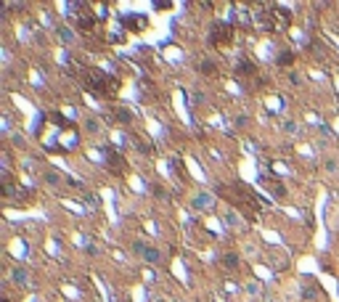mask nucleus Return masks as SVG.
<instances>
[{"label":"nucleus","instance_id":"nucleus-6","mask_svg":"<svg viewBox=\"0 0 339 302\" xmlns=\"http://www.w3.org/2000/svg\"><path fill=\"white\" fill-rule=\"evenodd\" d=\"M11 281H14L19 289L29 284V271L21 268V265H16V268H11Z\"/></svg>","mask_w":339,"mask_h":302},{"label":"nucleus","instance_id":"nucleus-4","mask_svg":"<svg viewBox=\"0 0 339 302\" xmlns=\"http://www.w3.org/2000/svg\"><path fill=\"white\" fill-rule=\"evenodd\" d=\"M212 202H215V199H212V194L202 191V194H196L194 199H191V207H194L196 212H207L209 207H212Z\"/></svg>","mask_w":339,"mask_h":302},{"label":"nucleus","instance_id":"nucleus-20","mask_svg":"<svg viewBox=\"0 0 339 302\" xmlns=\"http://www.w3.org/2000/svg\"><path fill=\"white\" fill-rule=\"evenodd\" d=\"M247 292L249 294H260V284H247Z\"/></svg>","mask_w":339,"mask_h":302},{"label":"nucleus","instance_id":"nucleus-12","mask_svg":"<svg viewBox=\"0 0 339 302\" xmlns=\"http://www.w3.org/2000/svg\"><path fill=\"white\" fill-rule=\"evenodd\" d=\"M223 265H225L228 271H236L239 268V254L236 252H225L223 254Z\"/></svg>","mask_w":339,"mask_h":302},{"label":"nucleus","instance_id":"nucleus-15","mask_svg":"<svg viewBox=\"0 0 339 302\" xmlns=\"http://www.w3.org/2000/svg\"><path fill=\"white\" fill-rule=\"evenodd\" d=\"M278 64H281V66H289L291 61H294V53H291V51H281V53H278V59H276Z\"/></svg>","mask_w":339,"mask_h":302},{"label":"nucleus","instance_id":"nucleus-18","mask_svg":"<svg viewBox=\"0 0 339 302\" xmlns=\"http://www.w3.org/2000/svg\"><path fill=\"white\" fill-rule=\"evenodd\" d=\"M323 167H326V172H331V175H334V172H339V165H336L334 159H326V165H323Z\"/></svg>","mask_w":339,"mask_h":302},{"label":"nucleus","instance_id":"nucleus-13","mask_svg":"<svg viewBox=\"0 0 339 302\" xmlns=\"http://www.w3.org/2000/svg\"><path fill=\"white\" fill-rule=\"evenodd\" d=\"M85 130H88L90 135H96V133L101 130V125H98V120H96V117H85Z\"/></svg>","mask_w":339,"mask_h":302},{"label":"nucleus","instance_id":"nucleus-19","mask_svg":"<svg viewBox=\"0 0 339 302\" xmlns=\"http://www.w3.org/2000/svg\"><path fill=\"white\" fill-rule=\"evenodd\" d=\"M289 83H291V85H302V77L291 72V74H289Z\"/></svg>","mask_w":339,"mask_h":302},{"label":"nucleus","instance_id":"nucleus-14","mask_svg":"<svg viewBox=\"0 0 339 302\" xmlns=\"http://www.w3.org/2000/svg\"><path fill=\"white\" fill-rule=\"evenodd\" d=\"M202 72L217 77V64H215V61H209V59H204V61H202Z\"/></svg>","mask_w":339,"mask_h":302},{"label":"nucleus","instance_id":"nucleus-9","mask_svg":"<svg viewBox=\"0 0 339 302\" xmlns=\"http://www.w3.org/2000/svg\"><path fill=\"white\" fill-rule=\"evenodd\" d=\"M262 183H265V185H268V188H271L276 196H286V188L281 185V180H278V178H268V175H265V178H262Z\"/></svg>","mask_w":339,"mask_h":302},{"label":"nucleus","instance_id":"nucleus-11","mask_svg":"<svg viewBox=\"0 0 339 302\" xmlns=\"http://www.w3.org/2000/svg\"><path fill=\"white\" fill-rule=\"evenodd\" d=\"M114 117H117V122H122V125H130V122H133V114H130V109H125V106L114 109Z\"/></svg>","mask_w":339,"mask_h":302},{"label":"nucleus","instance_id":"nucleus-3","mask_svg":"<svg viewBox=\"0 0 339 302\" xmlns=\"http://www.w3.org/2000/svg\"><path fill=\"white\" fill-rule=\"evenodd\" d=\"M133 249L141 254V257L146 260V262H159L162 260V252L157 249V247H151V244H143V241H135L133 244Z\"/></svg>","mask_w":339,"mask_h":302},{"label":"nucleus","instance_id":"nucleus-5","mask_svg":"<svg viewBox=\"0 0 339 302\" xmlns=\"http://www.w3.org/2000/svg\"><path fill=\"white\" fill-rule=\"evenodd\" d=\"M106 151V162H109V170L111 172H117V175H120V172H125V165H122V157L117 154L114 148H103Z\"/></svg>","mask_w":339,"mask_h":302},{"label":"nucleus","instance_id":"nucleus-8","mask_svg":"<svg viewBox=\"0 0 339 302\" xmlns=\"http://www.w3.org/2000/svg\"><path fill=\"white\" fill-rule=\"evenodd\" d=\"M43 183L51 185V188H58V185L64 183V175H61V172H56V170H45L43 172Z\"/></svg>","mask_w":339,"mask_h":302},{"label":"nucleus","instance_id":"nucleus-2","mask_svg":"<svg viewBox=\"0 0 339 302\" xmlns=\"http://www.w3.org/2000/svg\"><path fill=\"white\" fill-rule=\"evenodd\" d=\"M231 40H233V27L231 24H215L212 32H209V43L223 45V43H231Z\"/></svg>","mask_w":339,"mask_h":302},{"label":"nucleus","instance_id":"nucleus-21","mask_svg":"<svg viewBox=\"0 0 339 302\" xmlns=\"http://www.w3.org/2000/svg\"><path fill=\"white\" fill-rule=\"evenodd\" d=\"M0 302H11V299H8V294H3V299H0Z\"/></svg>","mask_w":339,"mask_h":302},{"label":"nucleus","instance_id":"nucleus-16","mask_svg":"<svg viewBox=\"0 0 339 302\" xmlns=\"http://www.w3.org/2000/svg\"><path fill=\"white\" fill-rule=\"evenodd\" d=\"M133 143H135V148L141 151V154H151V146L143 141V138H138V135H135V138H133Z\"/></svg>","mask_w":339,"mask_h":302},{"label":"nucleus","instance_id":"nucleus-1","mask_svg":"<svg viewBox=\"0 0 339 302\" xmlns=\"http://www.w3.org/2000/svg\"><path fill=\"white\" fill-rule=\"evenodd\" d=\"M85 74H88V77H85V83H88L93 90H98V93H114V90H117V85H120L114 77L103 74L101 69H88Z\"/></svg>","mask_w":339,"mask_h":302},{"label":"nucleus","instance_id":"nucleus-7","mask_svg":"<svg viewBox=\"0 0 339 302\" xmlns=\"http://www.w3.org/2000/svg\"><path fill=\"white\" fill-rule=\"evenodd\" d=\"M223 223H225L228 228H233V231H241V228H244V220H241V215H239L236 210H225V212H223Z\"/></svg>","mask_w":339,"mask_h":302},{"label":"nucleus","instance_id":"nucleus-17","mask_svg":"<svg viewBox=\"0 0 339 302\" xmlns=\"http://www.w3.org/2000/svg\"><path fill=\"white\" fill-rule=\"evenodd\" d=\"M284 130H286L289 135H299V125L291 122V120H286V122H284Z\"/></svg>","mask_w":339,"mask_h":302},{"label":"nucleus","instance_id":"nucleus-10","mask_svg":"<svg viewBox=\"0 0 339 302\" xmlns=\"http://www.w3.org/2000/svg\"><path fill=\"white\" fill-rule=\"evenodd\" d=\"M56 34H58V40H61L64 45H72V43H74V32L69 29V27H64V24L56 29Z\"/></svg>","mask_w":339,"mask_h":302}]
</instances>
